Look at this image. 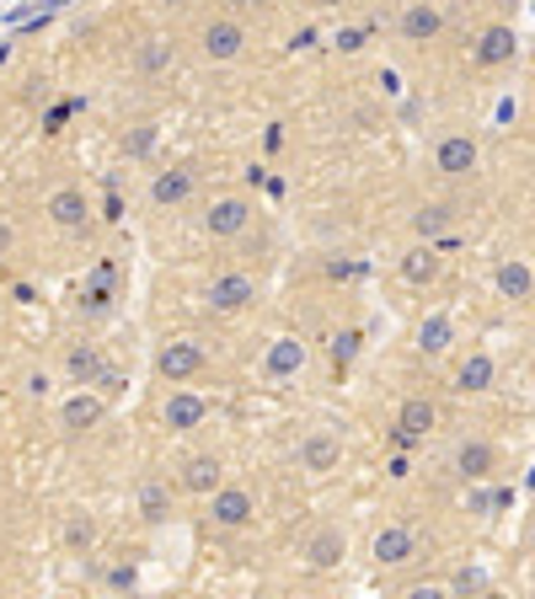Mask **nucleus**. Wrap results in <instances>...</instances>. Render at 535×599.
Segmentation results:
<instances>
[{
  "label": "nucleus",
  "instance_id": "1",
  "mask_svg": "<svg viewBox=\"0 0 535 599\" xmlns=\"http://www.w3.org/2000/svg\"><path fill=\"white\" fill-rule=\"evenodd\" d=\"M482 166V145H476V134H445L439 145H434V172L439 177H471Z\"/></svg>",
  "mask_w": 535,
  "mask_h": 599
},
{
  "label": "nucleus",
  "instance_id": "2",
  "mask_svg": "<svg viewBox=\"0 0 535 599\" xmlns=\"http://www.w3.org/2000/svg\"><path fill=\"white\" fill-rule=\"evenodd\" d=\"M209 520H214L220 531H247V525L258 520V498H252L247 487H220V492L209 498Z\"/></svg>",
  "mask_w": 535,
  "mask_h": 599
},
{
  "label": "nucleus",
  "instance_id": "3",
  "mask_svg": "<svg viewBox=\"0 0 535 599\" xmlns=\"http://www.w3.org/2000/svg\"><path fill=\"white\" fill-rule=\"evenodd\" d=\"M247 225H252V203L241 199V194L214 199V203H209V214H203V230H209L214 241H236Z\"/></svg>",
  "mask_w": 535,
  "mask_h": 599
},
{
  "label": "nucleus",
  "instance_id": "4",
  "mask_svg": "<svg viewBox=\"0 0 535 599\" xmlns=\"http://www.w3.org/2000/svg\"><path fill=\"white\" fill-rule=\"evenodd\" d=\"M199 370H203V348L188 342V337H177V342H166V348L155 353V375L172 380V386H188Z\"/></svg>",
  "mask_w": 535,
  "mask_h": 599
},
{
  "label": "nucleus",
  "instance_id": "5",
  "mask_svg": "<svg viewBox=\"0 0 535 599\" xmlns=\"http://www.w3.org/2000/svg\"><path fill=\"white\" fill-rule=\"evenodd\" d=\"M203 60H214V65H231V60H241V49H247V27L241 22H231V16H220V22H209L203 27Z\"/></svg>",
  "mask_w": 535,
  "mask_h": 599
},
{
  "label": "nucleus",
  "instance_id": "6",
  "mask_svg": "<svg viewBox=\"0 0 535 599\" xmlns=\"http://www.w3.org/2000/svg\"><path fill=\"white\" fill-rule=\"evenodd\" d=\"M343 466V439H337L333 428H311L306 439H300V471H311V476H327V471Z\"/></svg>",
  "mask_w": 535,
  "mask_h": 599
},
{
  "label": "nucleus",
  "instance_id": "7",
  "mask_svg": "<svg viewBox=\"0 0 535 599\" xmlns=\"http://www.w3.org/2000/svg\"><path fill=\"white\" fill-rule=\"evenodd\" d=\"M258 300V284L247 278V273H220L214 284H209V311H220V316H236V311H247Z\"/></svg>",
  "mask_w": 535,
  "mask_h": 599
},
{
  "label": "nucleus",
  "instance_id": "8",
  "mask_svg": "<svg viewBox=\"0 0 535 599\" xmlns=\"http://www.w3.org/2000/svg\"><path fill=\"white\" fill-rule=\"evenodd\" d=\"M177 482H183V492H194V498H214V492L225 487V461H220V456H188Z\"/></svg>",
  "mask_w": 535,
  "mask_h": 599
},
{
  "label": "nucleus",
  "instance_id": "9",
  "mask_svg": "<svg viewBox=\"0 0 535 599\" xmlns=\"http://www.w3.org/2000/svg\"><path fill=\"white\" fill-rule=\"evenodd\" d=\"M397 27H401V38H407V43H434V38L445 33V11H439L434 0H412V5L401 11Z\"/></svg>",
  "mask_w": 535,
  "mask_h": 599
},
{
  "label": "nucleus",
  "instance_id": "10",
  "mask_svg": "<svg viewBox=\"0 0 535 599\" xmlns=\"http://www.w3.org/2000/svg\"><path fill=\"white\" fill-rule=\"evenodd\" d=\"M306 370V342L300 337H273L268 342V359H263V375L268 380H289Z\"/></svg>",
  "mask_w": 535,
  "mask_h": 599
},
{
  "label": "nucleus",
  "instance_id": "11",
  "mask_svg": "<svg viewBox=\"0 0 535 599\" xmlns=\"http://www.w3.org/2000/svg\"><path fill=\"white\" fill-rule=\"evenodd\" d=\"M370 557H375L381 567H401V562H412V557H418V535L407 531V525H386V531L375 535Z\"/></svg>",
  "mask_w": 535,
  "mask_h": 599
},
{
  "label": "nucleus",
  "instance_id": "12",
  "mask_svg": "<svg viewBox=\"0 0 535 599\" xmlns=\"http://www.w3.org/2000/svg\"><path fill=\"white\" fill-rule=\"evenodd\" d=\"M316 573H327V567H337L343 557H348V540H343V531H333V525H322V531L306 535V551H300Z\"/></svg>",
  "mask_w": 535,
  "mask_h": 599
},
{
  "label": "nucleus",
  "instance_id": "13",
  "mask_svg": "<svg viewBox=\"0 0 535 599\" xmlns=\"http://www.w3.org/2000/svg\"><path fill=\"white\" fill-rule=\"evenodd\" d=\"M108 417V397H91V391H75V397L60 407V423H65L70 434H86V428H97Z\"/></svg>",
  "mask_w": 535,
  "mask_h": 599
},
{
  "label": "nucleus",
  "instance_id": "14",
  "mask_svg": "<svg viewBox=\"0 0 535 599\" xmlns=\"http://www.w3.org/2000/svg\"><path fill=\"white\" fill-rule=\"evenodd\" d=\"M514 49H520V38H514V27H487L482 38H476V65L482 70H498V65H509L514 60Z\"/></svg>",
  "mask_w": 535,
  "mask_h": 599
},
{
  "label": "nucleus",
  "instance_id": "15",
  "mask_svg": "<svg viewBox=\"0 0 535 599\" xmlns=\"http://www.w3.org/2000/svg\"><path fill=\"white\" fill-rule=\"evenodd\" d=\"M194 188H199V177H194L188 166H172V172H161V177L150 183V199L161 203V209H177V203L194 199Z\"/></svg>",
  "mask_w": 535,
  "mask_h": 599
},
{
  "label": "nucleus",
  "instance_id": "16",
  "mask_svg": "<svg viewBox=\"0 0 535 599\" xmlns=\"http://www.w3.org/2000/svg\"><path fill=\"white\" fill-rule=\"evenodd\" d=\"M43 209H49V220H54L60 230H80V225H86V214H91L80 188H60V194H49V203H43Z\"/></svg>",
  "mask_w": 535,
  "mask_h": 599
},
{
  "label": "nucleus",
  "instance_id": "17",
  "mask_svg": "<svg viewBox=\"0 0 535 599\" xmlns=\"http://www.w3.org/2000/svg\"><path fill=\"white\" fill-rule=\"evenodd\" d=\"M439 423V407L428 397H407L401 401V412H397V434H407V439H423L428 428Z\"/></svg>",
  "mask_w": 535,
  "mask_h": 599
},
{
  "label": "nucleus",
  "instance_id": "18",
  "mask_svg": "<svg viewBox=\"0 0 535 599\" xmlns=\"http://www.w3.org/2000/svg\"><path fill=\"white\" fill-rule=\"evenodd\" d=\"M203 412H209V407H203V397H194V391H172L161 417H166V428L188 434V428H199V423H203Z\"/></svg>",
  "mask_w": 535,
  "mask_h": 599
},
{
  "label": "nucleus",
  "instance_id": "19",
  "mask_svg": "<svg viewBox=\"0 0 535 599\" xmlns=\"http://www.w3.org/2000/svg\"><path fill=\"white\" fill-rule=\"evenodd\" d=\"M439 267H445V263H439V252L423 241V247H412V252L401 258V278L423 289V284H434V278H439Z\"/></svg>",
  "mask_w": 535,
  "mask_h": 599
},
{
  "label": "nucleus",
  "instance_id": "20",
  "mask_svg": "<svg viewBox=\"0 0 535 599\" xmlns=\"http://www.w3.org/2000/svg\"><path fill=\"white\" fill-rule=\"evenodd\" d=\"M493 461H498V456H493V445H487V439H466V445L456 450V471H461L466 482H482V476L493 471Z\"/></svg>",
  "mask_w": 535,
  "mask_h": 599
},
{
  "label": "nucleus",
  "instance_id": "21",
  "mask_svg": "<svg viewBox=\"0 0 535 599\" xmlns=\"http://www.w3.org/2000/svg\"><path fill=\"white\" fill-rule=\"evenodd\" d=\"M450 225H456V209H450V203H423V209L412 214V230H418L428 247H434V241H439Z\"/></svg>",
  "mask_w": 535,
  "mask_h": 599
},
{
  "label": "nucleus",
  "instance_id": "22",
  "mask_svg": "<svg viewBox=\"0 0 535 599\" xmlns=\"http://www.w3.org/2000/svg\"><path fill=\"white\" fill-rule=\"evenodd\" d=\"M65 364H70V375H75L80 386H97V380H102V370H108V364H102V353H97L91 342L70 348V353H65Z\"/></svg>",
  "mask_w": 535,
  "mask_h": 599
},
{
  "label": "nucleus",
  "instance_id": "23",
  "mask_svg": "<svg viewBox=\"0 0 535 599\" xmlns=\"http://www.w3.org/2000/svg\"><path fill=\"white\" fill-rule=\"evenodd\" d=\"M493 386V359L487 353H471V359H461V370H456V391H487Z\"/></svg>",
  "mask_w": 535,
  "mask_h": 599
},
{
  "label": "nucleus",
  "instance_id": "24",
  "mask_svg": "<svg viewBox=\"0 0 535 599\" xmlns=\"http://www.w3.org/2000/svg\"><path fill=\"white\" fill-rule=\"evenodd\" d=\"M166 514H172L166 487H161V482H139V520H145V525H161Z\"/></svg>",
  "mask_w": 535,
  "mask_h": 599
},
{
  "label": "nucleus",
  "instance_id": "25",
  "mask_svg": "<svg viewBox=\"0 0 535 599\" xmlns=\"http://www.w3.org/2000/svg\"><path fill=\"white\" fill-rule=\"evenodd\" d=\"M134 65H139V75H161V70L172 65V43L166 38H145L139 54H134Z\"/></svg>",
  "mask_w": 535,
  "mask_h": 599
},
{
  "label": "nucleus",
  "instance_id": "26",
  "mask_svg": "<svg viewBox=\"0 0 535 599\" xmlns=\"http://www.w3.org/2000/svg\"><path fill=\"white\" fill-rule=\"evenodd\" d=\"M450 337H456L450 316H428V322L418 327V348H423V353H445V348H450Z\"/></svg>",
  "mask_w": 535,
  "mask_h": 599
},
{
  "label": "nucleus",
  "instance_id": "27",
  "mask_svg": "<svg viewBox=\"0 0 535 599\" xmlns=\"http://www.w3.org/2000/svg\"><path fill=\"white\" fill-rule=\"evenodd\" d=\"M498 289H503L509 300H525V295L535 289L531 267H525V263H503V267H498Z\"/></svg>",
  "mask_w": 535,
  "mask_h": 599
},
{
  "label": "nucleus",
  "instance_id": "28",
  "mask_svg": "<svg viewBox=\"0 0 535 599\" xmlns=\"http://www.w3.org/2000/svg\"><path fill=\"white\" fill-rule=\"evenodd\" d=\"M487 589H493V584H487L482 567H456V578H450V599H482Z\"/></svg>",
  "mask_w": 535,
  "mask_h": 599
},
{
  "label": "nucleus",
  "instance_id": "29",
  "mask_svg": "<svg viewBox=\"0 0 535 599\" xmlns=\"http://www.w3.org/2000/svg\"><path fill=\"white\" fill-rule=\"evenodd\" d=\"M65 540L75 546V551H91V546H97V525H91V520H70Z\"/></svg>",
  "mask_w": 535,
  "mask_h": 599
},
{
  "label": "nucleus",
  "instance_id": "30",
  "mask_svg": "<svg viewBox=\"0 0 535 599\" xmlns=\"http://www.w3.org/2000/svg\"><path fill=\"white\" fill-rule=\"evenodd\" d=\"M401 599H450V584H412Z\"/></svg>",
  "mask_w": 535,
  "mask_h": 599
},
{
  "label": "nucleus",
  "instance_id": "31",
  "mask_svg": "<svg viewBox=\"0 0 535 599\" xmlns=\"http://www.w3.org/2000/svg\"><path fill=\"white\" fill-rule=\"evenodd\" d=\"M97 386H102V397H119V391H124V375H119V370H102Z\"/></svg>",
  "mask_w": 535,
  "mask_h": 599
},
{
  "label": "nucleus",
  "instance_id": "32",
  "mask_svg": "<svg viewBox=\"0 0 535 599\" xmlns=\"http://www.w3.org/2000/svg\"><path fill=\"white\" fill-rule=\"evenodd\" d=\"M150 139H155V129H150V124H145V129L134 134V145H129V150H134V155H139V150H150Z\"/></svg>",
  "mask_w": 535,
  "mask_h": 599
},
{
  "label": "nucleus",
  "instance_id": "33",
  "mask_svg": "<svg viewBox=\"0 0 535 599\" xmlns=\"http://www.w3.org/2000/svg\"><path fill=\"white\" fill-rule=\"evenodd\" d=\"M311 5H316V11H333V5H343V0H311Z\"/></svg>",
  "mask_w": 535,
  "mask_h": 599
},
{
  "label": "nucleus",
  "instance_id": "34",
  "mask_svg": "<svg viewBox=\"0 0 535 599\" xmlns=\"http://www.w3.org/2000/svg\"><path fill=\"white\" fill-rule=\"evenodd\" d=\"M5 247H11V230H5V225H0V252H5Z\"/></svg>",
  "mask_w": 535,
  "mask_h": 599
},
{
  "label": "nucleus",
  "instance_id": "35",
  "mask_svg": "<svg viewBox=\"0 0 535 599\" xmlns=\"http://www.w3.org/2000/svg\"><path fill=\"white\" fill-rule=\"evenodd\" d=\"M482 599H509V595H503V589H487V595H482Z\"/></svg>",
  "mask_w": 535,
  "mask_h": 599
},
{
  "label": "nucleus",
  "instance_id": "36",
  "mask_svg": "<svg viewBox=\"0 0 535 599\" xmlns=\"http://www.w3.org/2000/svg\"><path fill=\"white\" fill-rule=\"evenodd\" d=\"M236 5H258V0H236Z\"/></svg>",
  "mask_w": 535,
  "mask_h": 599
},
{
  "label": "nucleus",
  "instance_id": "37",
  "mask_svg": "<svg viewBox=\"0 0 535 599\" xmlns=\"http://www.w3.org/2000/svg\"><path fill=\"white\" fill-rule=\"evenodd\" d=\"M531 546H535V525H531Z\"/></svg>",
  "mask_w": 535,
  "mask_h": 599
},
{
  "label": "nucleus",
  "instance_id": "38",
  "mask_svg": "<svg viewBox=\"0 0 535 599\" xmlns=\"http://www.w3.org/2000/svg\"><path fill=\"white\" fill-rule=\"evenodd\" d=\"M531 60H535V43H531Z\"/></svg>",
  "mask_w": 535,
  "mask_h": 599
}]
</instances>
